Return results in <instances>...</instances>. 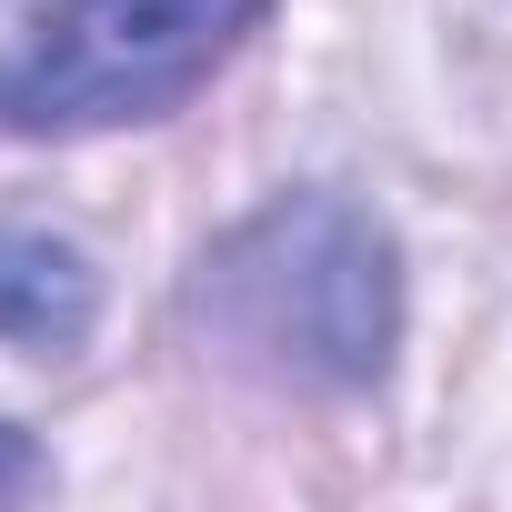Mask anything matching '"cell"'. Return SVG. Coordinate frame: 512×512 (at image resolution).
Returning <instances> with one entry per match:
<instances>
[{"mask_svg":"<svg viewBox=\"0 0 512 512\" xmlns=\"http://www.w3.org/2000/svg\"><path fill=\"white\" fill-rule=\"evenodd\" d=\"M201 322L231 362L272 382L362 392L392 372V342H402L392 231L342 191H282L201 262Z\"/></svg>","mask_w":512,"mask_h":512,"instance_id":"cell-1","label":"cell"},{"mask_svg":"<svg viewBox=\"0 0 512 512\" xmlns=\"http://www.w3.org/2000/svg\"><path fill=\"white\" fill-rule=\"evenodd\" d=\"M272 0H51L21 61L0 71L11 131H121L181 111Z\"/></svg>","mask_w":512,"mask_h":512,"instance_id":"cell-2","label":"cell"},{"mask_svg":"<svg viewBox=\"0 0 512 512\" xmlns=\"http://www.w3.org/2000/svg\"><path fill=\"white\" fill-rule=\"evenodd\" d=\"M101 322V272L61 231H0V342L21 352H81Z\"/></svg>","mask_w":512,"mask_h":512,"instance_id":"cell-3","label":"cell"},{"mask_svg":"<svg viewBox=\"0 0 512 512\" xmlns=\"http://www.w3.org/2000/svg\"><path fill=\"white\" fill-rule=\"evenodd\" d=\"M41 482H51V462H41V452L11 432V422H0V502H31Z\"/></svg>","mask_w":512,"mask_h":512,"instance_id":"cell-4","label":"cell"}]
</instances>
